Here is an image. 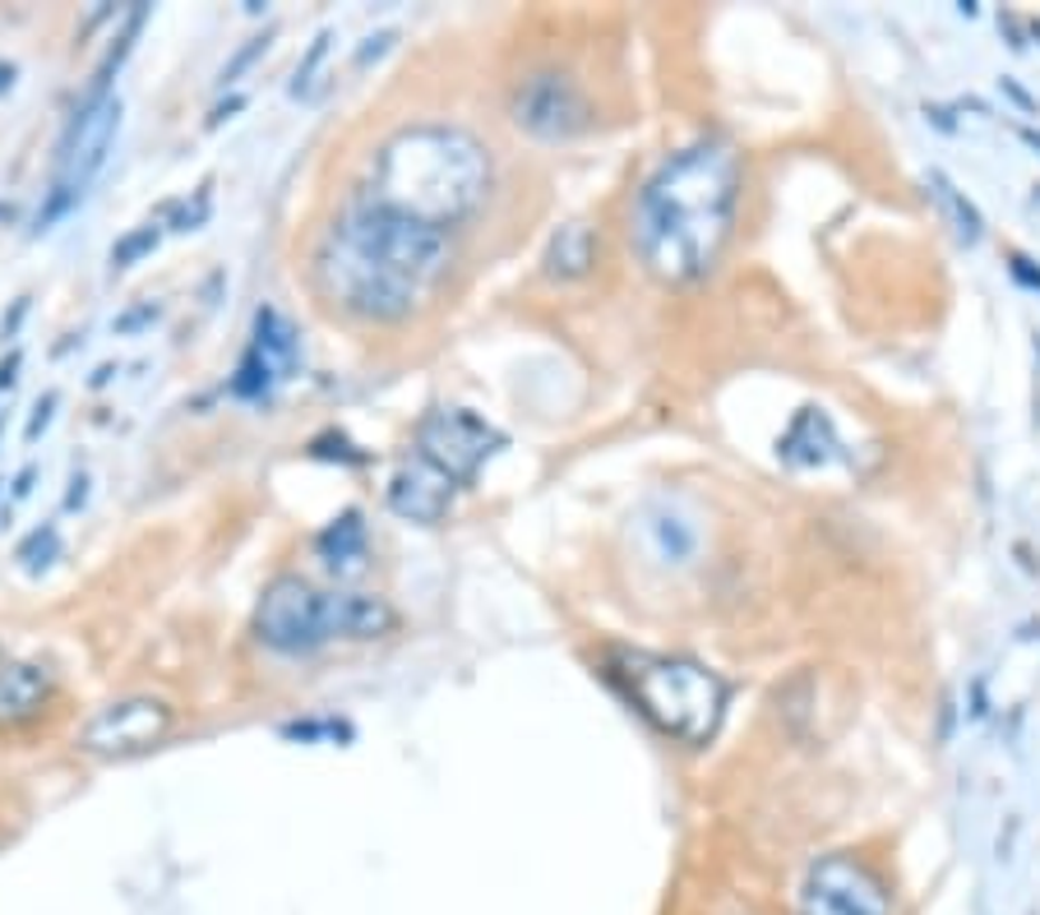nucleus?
<instances>
[{
	"instance_id": "19",
	"label": "nucleus",
	"mask_w": 1040,
	"mask_h": 915,
	"mask_svg": "<svg viewBox=\"0 0 1040 915\" xmlns=\"http://www.w3.org/2000/svg\"><path fill=\"white\" fill-rule=\"evenodd\" d=\"M158 240H163V223H144V227H135L130 236H120L116 246H111V268H116V273L135 268L144 255L158 250Z\"/></svg>"
},
{
	"instance_id": "24",
	"label": "nucleus",
	"mask_w": 1040,
	"mask_h": 915,
	"mask_svg": "<svg viewBox=\"0 0 1040 915\" xmlns=\"http://www.w3.org/2000/svg\"><path fill=\"white\" fill-rule=\"evenodd\" d=\"M14 79H19V70L10 66V60H0V98H6L10 88H14Z\"/></svg>"
},
{
	"instance_id": "14",
	"label": "nucleus",
	"mask_w": 1040,
	"mask_h": 915,
	"mask_svg": "<svg viewBox=\"0 0 1040 915\" xmlns=\"http://www.w3.org/2000/svg\"><path fill=\"white\" fill-rule=\"evenodd\" d=\"M328 629L333 638L365 643V638H384L398 629V610L371 592H328Z\"/></svg>"
},
{
	"instance_id": "21",
	"label": "nucleus",
	"mask_w": 1040,
	"mask_h": 915,
	"mask_svg": "<svg viewBox=\"0 0 1040 915\" xmlns=\"http://www.w3.org/2000/svg\"><path fill=\"white\" fill-rule=\"evenodd\" d=\"M56 403H60L56 393H42V399H38V407H33V421H28V431H23L28 440H38V435L47 431V425H51V416H56Z\"/></svg>"
},
{
	"instance_id": "13",
	"label": "nucleus",
	"mask_w": 1040,
	"mask_h": 915,
	"mask_svg": "<svg viewBox=\"0 0 1040 915\" xmlns=\"http://www.w3.org/2000/svg\"><path fill=\"white\" fill-rule=\"evenodd\" d=\"M51 704V670L38 661H0V730L38 721Z\"/></svg>"
},
{
	"instance_id": "5",
	"label": "nucleus",
	"mask_w": 1040,
	"mask_h": 915,
	"mask_svg": "<svg viewBox=\"0 0 1040 915\" xmlns=\"http://www.w3.org/2000/svg\"><path fill=\"white\" fill-rule=\"evenodd\" d=\"M120 135V94H102V98H84L70 116L66 135H60L56 148V171H51V186L47 199L38 208V232H51L66 213H75L88 195V186L98 180V171L107 167V152Z\"/></svg>"
},
{
	"instance_id": "15",
	"label": "nucleus",
	"mask_w": 1040,
	"mask_h": 915,
	"mask_svg": "<svg viewBox=\"0 0 1040 915\" xmlns=\"http://www.w3.org/2000/svg\"><path fill=\"white\" fill-rule=\"evenodd\" d=\"M315 555L324 560L328 573H339V578H361L365 569H371V532H365V523H361L356 509L339 513V518H333V523L315 537Z\"/></svg>"
},
{
	"instance_id": "6",
	"label": "nucleus",
	"mask_w": 1040,
	"mask_h": 915,
	"mask_svg": "<svg viewBox=\"0 0 1040 915\" xmlns=\"http://www.w3.org/2000/svg\"><path fill=\"white\" fill-rule=\"evenodd\" d=\"M255 638L283 657H305L333 643L328 629V592H315L305 578L283 573L264 588L255 606Z\"/></svg>"
},
{
	"instance_id": "10",
	"label": "nucleus",
	"mask_w": 1040,
	"mask_h": 915,
	"mask_svg": "<svg viewBox=\"0 0 1040 915\" xmlns=\"http://www.w3.org/2000/svg\"><path fill=\"white\" fill-rule=\"evenodd\" d=\"M801 915H893V897L855 856H823L805 878Z\"/></svg>"
},
{
	"instance_id": "22",
	"label": "nucleus",
	"mask_w": 1040,
	"mask_h": 915,
	"mask_svg": "<svg viewBox=\"0 0 1040 915\" xmlns=\"http://www.w3.org/2000/svg\"><path fill=\"white\" fill-rule=\"evenodd\" d=\"M19 365H23L19 347H14V352H6V361H0V393H10V388H14V380H19Z\"/></svg>"
},
{
	"instance_id": "25",
	"label": "nucleus",
	"mask_w": 1040,
	"mask_h": 915,
	"mask_svg": "<svg viewBox=\"0 0 1040 915\" xmlns=\"http://www.w3.org/2000/svg\"><path fill=\"white\" fill-rule=\"evenodd\" d=\"M0 661H6V657H0Z\"/></svg>"
},
{
	"instance_id": "1",
	"label": "nucleus",
	"mask_w": 1040,
	"mask_h": 915,
	"mask_svg": "<svg viewBox=\"0 0 1040 915\" xmlns=\"http://www.w3.org/2000/svg\"><path fill=\"white\" fill-rule=\"evenodd\" d=\"M449 232L356 199L324 236L315 283L339 311L371 324H398L431 296L449 273Z\"/></svg>"
},
{
	"instance_id": "20",
	"label": "nucleus",
	"mask_w": 1040,
	"mask_h": 915,
	"mask_svg": "<svg viewBox=\"0 0 1040 915\" xmlns=\"http://www.w3.org/2000/svg\"><path fill=\"white\" fill-rule=\"evenodd\" d=\"M328 47H333V33H320V38H315V47H311V56H305L301 66H296V83H292V94H296V98H311V83H315V70L324 66V56H328Z\"/></svg>"
},
{
	"instance_id": "9",
	"label": "nucleus",
	"mask_w": 1040,
	"mask_h": 915,
	"mask_svg": "<svg viewBox=\"0 0 1040 915\" xmlns=\"http://www.w3.org/2000/svg\"><path fill=\"white\" fill-rule=\"evenodd\" d=\"M171 708L153 693H130L116 698V704L98 708L79 730V749L94 758H135L158 749L171 736Z\"/></svg>"
},
{
	"instance_id": "4",
	"label": "nucleus",
	"mask_w": 1040,
	"mask_h": 915,
	"mask_svg": "<svg viewBox=\"0 0 1040 915\" xmlns=\"http://www.w3.org/2000/svg\"><path fill=\"white\" fill-rule=\"evenodd\" d=\"M616 676L629 689L661 736L680 745H708L726 717V685L717 670L698 666L689 657H657V652H620Z\"/></svg>"
},
{
	"instance_id": "17",
	"label": "nucleus",
	"mask_w": 1040,
	"mask_h": 915,
	"mask_svg": "<svg viewBox=\"0 0 1040 915\" xmlns=\"http://www.w3.org/2000/svg\"><path fill=\"white\" fill-rule=\"evenodd\" d=\"M14 560H19V569H23V573H42V569H51V564L60 560V528H56V523L33 528V532H28V537L19 541Z\"/></svg>"
},
{
	"instance_id": "23",
	"label": "nucleus",
	"mask_w": 1040,
	"mask_h": 915,
	"mask_svg": "<svg viewBox=\"0 0 1040 915\" xmlns=\"http://www.w3.org/2000/svg\"><path fill=\"white\" fill-rule=\"evenodd\" d=\"M33 476H38V468H33V463H28V468L14 476V500H23L28 491H33Z\"/></svg>"
},
{
	"instance_id": "3",
	"label": "nucleus",
	"mask_w": 1040,
	"mask_h": 915,
	"mask_svg": "<svg viewBox=\"0 0 1040 915\" xmlns=\"http://www.w3.org/2000/svg\"><path fill=\"white\" fill-rule=\"evenodd\" d=\"M485 190H491V152L477 135L458 126H412L380 148L361 199L449 232L472 218Z\"/></svg>"
},
{
	"instance_id": "11",
	"label": "nucleus",
	"mask_w": 1040,
	"mask_h": 915,
	"mask_svg": "<svg viewBox=\"0 0 1040 915\" xmlns=\"http://www.w3.org/2000/svg\"><path fill=\"white\" fill-rule=\"evenodd\" d=\"M513 126L537 139H569L588 126V98L569 75L541 70L513 88Z\"/></svg>"
},
{
	"instance_id": "18",
	"label": "nucleus",
	"mask_w": 1040,
	"mask_h": 915,
	"mask_svg": "<svg viewBox=\"0 0 1040 915\" xmlns=\"http://www.w3.org/2000/svg\"><path fill=\"white\" fill-rule=\"evenodd\" d=\"M653 532H657V545H661V555L670 564H685L698 551V532L685 523V518H676V513H661L657 523H653Z\"/></svg>"
},
{
	"instance_id": "2",
	"label": "nucleus",
	"mask_w": 1040,
	"mask_h": 915,
	"mask_svg": "<svg viewBox=\"0 0 1040 915\" xmlns=\"http://www.w3.org/2000/svg\"><path fill=\"white\" fill-rule=\"evenodd\" d=\"M740 204V158L722 139H698L648 176L629 240L661 283H698L730 236Z\"/></svg>"
},
{
	"instance_id": "12",
	"label": "nucleus",
	"mask_w": 1040,
	"mask_h": 915,
	"mask_svg": "<svg viewBox=\"0 0 1040 915\" xmlns=\"http://www.w3.org/2000/svg\"><path fill=\"white\" fill-rule=\"evenodd\" d=\"M449 500H453V481L435 463H425V457L403 463L389 481V509L398 518H408V523H421V528L440 523L449 513Z\"/></svg>"
},
{
	"instance_id": "8",
	"label": "nucleus",
	"mask_w": 1040,
	"mask_h": 915,
	"mask_svg": "<svg viewBox=\"0 0 1040 915\" xmlns=\"http://www.w3.org/2000/svg\"><path fill=\"white\" fill-rule=\"evenodd\" d=\"M296 371H301V333H296V324L283 311H273V305H259L251 343H246V352H241L236 371H232V399L268 403Z\"/></svg>"
},
{
	"instance_id": "16",
	"label": "nucleus",
	"mask_w": 1040,
	"mask_h": 915,
	"mask_svg": "<svg viewBox=\"0 0 1040 915\" xmlns=\"http://www.w3.org/2000/svg\"><path fill=\"white\" fill-rule=\"evenodd\" d=\"M588 264H592V232L583 223L560 227V236L550 240V250H546V273L578 278V273H588Z\"/></svg>"
},
{
	"instance_id": "7",
	"label": "nucleus",
	"mask_w": 1040,
	"mask_h": 915,
	"mask_svg": "<svg viewBox=\"0 0 1040 915\" xmlns=\"http://www.w3.org/2000/svg\"><path fill=\"white\" fill-rule=\"evenodd\" d=\"M416 449L425 463H435L453 485H468L504 449V435L468 407H435L421 421Z\"/></svg>"
}]
</instances>
